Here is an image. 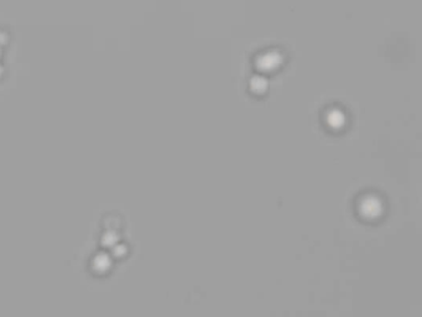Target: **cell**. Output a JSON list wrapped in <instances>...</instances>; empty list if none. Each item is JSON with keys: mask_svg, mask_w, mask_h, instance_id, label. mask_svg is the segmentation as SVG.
<instances>
[{"mask_svg": "<svg viewBox=\"0 0 422 317\" xmlns=\"http://www.w3.org/2000/svg\"><path fill=\"white\" fill-rule=\"evenodd\" d=\"M0 57H2V48H0Z\"/></svg>", "mask_w": 422, "mask_h": 317, "instance_id": "cell-3", "label": "cell"}, {"mask_svg": "<svg viewBox=\"0 0 422 317\" xmlns=\"http://www.w3.org/2000/svg\"><path fill=\"white\" fill-rule=\"evenodd\" d=\"M3 73H4V67H3L2 64H0V77H2V76H3Z\"/></svg>", "mask_w": 422, "mask_h": 317, "instance_id": "cell-2", "label": "cell"}, {"mask_svg": "<svg viewBox=\"0 0 422 317\" xmlns=\"http://www.w3.org/2000/svg\"><path fill=\"white\" fill-rule=\"evenodd\" d=\"M8 43V35L4 31H0V48Z\"/></svg>", "mask_w": 422, "mask_h": 317, "instance_id": "cell-1", "label": "cell"}]
</instances>
